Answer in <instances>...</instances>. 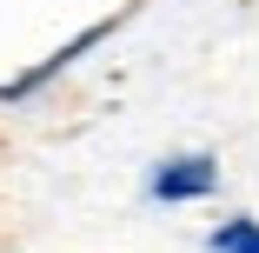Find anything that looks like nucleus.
I'll return each instance as SVG.
<instances>
[{"mask_svg":"<svg viewBox=\"0 0 259 253\" xmlns=\"http://www.w3.org/2000/svg\"><path fill=\"white\" fill-rule=\"evenodd\" d=\"M213 253H259V220H226L213 233Z\"/></svg>","mask_w":259,"mask_h":253,"instance_id":"2","label":"nucleus"},{"mask_svg":"<svg viewBox=\"0 0 259 253\" xmlns=\"http://www.w3.org/2000/svg\"><path fill=\"white\" fill-rule=\"evenodd\" d=\"M213 160H173V167H160L153 173V193L160 200H193V193H213Z\"/></svg>","mask_w":259,"mask_h":253,"instance_id":"1","label":"nucleus"}]
</instances>
